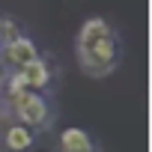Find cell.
<instances>
[{
    "instance_id": "obj_1",
    "label": "cell",
    "mask_w": 152,
    "mask_h": 152,
    "mask_svg": "<svg viewBox=\"0 0 152 152\" xmlns=\"http://www.w3.org/2000/svg\"><path fill=\"white\" fill-rule=\"evenodd\" d=\"M75 54L87 75L102 78L110 75L119 63V39L104 18H87L75 39Z\"/></svg>"
},
{
    "instance_id": "obj_2",
    "label": "cell",
    "mask_w": 152,
    "mask_h": 152,
    "mask_svg": "<svg viewBox=\"0 0 152 152\" xmlns=\"http://www.w3.org/2000/svg\"><path fill=\"white\" fill-rule=\"evenodd\" d=\"M9 107H12V119H18L21 125H27L33 131H42L51 122V104L36 90H27V93L9 99Z\"/></svg>"
},
{
    "instance_id": "obj_3",
    "label": "cell",
    "mask_w": 152,
    "mask_h": 152,
    "mask_svg": "<svg viewBox=\"0 0 152 152\" xmlns=\"http://www.w3.org/2000/svg\"><path fill=\"white\" fill-rule=\"evenodd\" d=\"M39 143V131L21 125L18 119L0 122V152H24Z\"/></svg>"
},
{
    "instance_id": "obj_4",
    "label": "cell",
    "mask_w": 152,
    "mask_h": 152,
    "mask_svg": "<svg viewBox=\"0 0 152 152\" xmlns=\"http://www.w3.org/2000/svg\"><path fill=\"white\" fill-rule=\"evenodd\" d=\"M0 54H3V57H6V63H12L15 69H21V66H27V63H33V60L39 57V51H36L33 39H27V36H18V39L6 42Z\"/></svg>"
},
{
    "instance_id": "obj_5",
    "label": "cell",
    "mask_w": 152,
    "mask_h": 152,
    "mask_svg": "<svg viewBox=\"0 0 152 152\" xmlns=\"http://www.w3.org/2000/svg\"><path fill=\"white\" fill-rule=\"evenodd\" d=\"M15 72L27 81V87L36 90V93L48 90V84H51V66H48L42 57H36L33 63H27V66H21V69H15Z\"/></svg>"
},
{
    "instance_id": "obj_6",
    "label": "cell",
    "mask_w": 152,
    "mask_h": 152,
    "mask_svg": "<svg viewBox=\"0 0 152 152\" xmlns=\"http://www.w3.org/2000/svg\"><path fill=\"white\" fill-rule=\"evenodd\" d=\"M93 137L87 128H78V125H69L60 131V152H84V149H93Z\"/></svg>"
},
{
    "instance_id": "obj_7",
    "label": "cell",
    "mask_w": 152,
    "mask_h": 152,
    "mask_svg": "<svg viewBox=\"0 0 152 152\" xmlns=\"http://www.w3.org/2000/svg\"><path fill=\"white\" fill-rule=\"evenodd\" d=\"M24 152H51V146H45V143L39 140L36 146H30V149H24Z\"/></svg>"
},
{
    "instance_id": "obj_8",
    "label": "cell",
    "mask_w": 152,
    "mask_h": 152,
    "mask_svg": "<svg viewBox=\"0 0 152 152\" xmlns=\"http://www.w3.org/2000/svg\"><path fill=\"white\" fill-rule=\"evenodd\" d=\"M84 152H99V149H96V146H93V149H84Z\"/></svg>"
},
{
    "instance_id": "obj_9",
    "label": "cell",
    "mask_w": 152,
    "mask_h": 152,
    "mask_svg": "<svg viewBox=\"0 0 152 152\" xmlns=\"http://www.w3.org/2000/svg\"><path fill=\"white\" fill-rule=\"evenodd\" d=\"M0 30H3V18H0Z\"/></svg>"
},
{
    "instance_id": "obj_10",
    "label": "cell",
    "mask_w": 152,
    "mask_h": 152,
    "mask_svg": "<svg viewBox=\"0 0 152 152\" xmlns=\"http://www.w3.org/2000/svg\"><path fill=\"white\" fill-rule=\"evenodd\" d=\"M0 51H3V42H0Z\"/></svg>"
}]
</instances>
